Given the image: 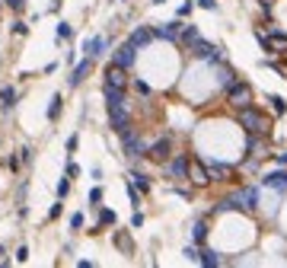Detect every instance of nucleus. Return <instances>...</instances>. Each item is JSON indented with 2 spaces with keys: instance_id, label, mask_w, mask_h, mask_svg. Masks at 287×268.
I'll list each match as a JSON object with an SVG mask.
<instances>
[{
  "instance_id": "09e8293b",
  "label": "nucleus",
  "mask_w": 287,
  "mask_h": 268,
  "mask_svg": "<svg viewBox=\"0 0 287 268\" xmlns=\"http://www.w3.org/2000/svg\"><path fill=\"white\" fill-rule=\"evenodd\" d=\"M55 71H58V61H51V64L42 67V74H55Z\"/></svg>"
},
{
  "instance_id": "dca6fc26",
  "label": "nucleus",
  "mask_w": 287,
  "mask_h": 268,
  "mask_svg": "<svg viewBox=\"0 0 287 268\" xmlns=\"http://www.w3.org/2000/svg\"><path fill=\"white\" fill-rule=\"evenodd\" d=\"M112 246H115L121 255H134V239H131V230H112Z\"/></svg>"
},
{
  "instance_id": "3c124183",
  "label": "nucleus",
  "mask_w": 287,
  "mask_h": 268,
  "mask_svg": "<svg viewBox=\"0 0 287 268\" xmlns=\"http://www.w3.org/2000/svg\"><path fill=\"white\" fill-rule=\"evenodd\" d=\"M61 4H64V0H61Z\"/></svg>"
},
{
  "instance_id": "4be33fe9",
  "label": "nucleus",
  "mask_w": 287,
  "mask_h": 268,
  "mask_svg": "<svg viewBox=\"0 0 287 268\" xmlns=\"http://www.w3.org/2000/svg\"><path fill=\"white\" fill-rule=\"evenodd\" d=\"M128 182H131V185H134V188H137V192H141V195H147V192H150V188H153L150 176H144L141 169H131V172H128Z\"/></svg>"
},
{
  "instance_id": "39448f33",
  "label": "nucleus",
  "mask_w": 287,
  "mask_h": 268,
  "mask_svg": "<svg viewBox=\"0 0 287 268\" xmlns=\"http://www.w3.org/2000/svg\"><path fill=\"white\" fill-rule=\"evenodd\" d=\"M223 96H227V106L236 112V109H246L252 106V86L246 80H236V83H230L227 90H223Z\"/></svg>"
},
{
  "instance_id": "aec40b11",
  "label": "nucleus",
  "mask_w": 287,
  "mask_h": 268,
  "mask_svg": "<svg viewBox=\"0 0 287 268\" xmlns=\"http://www.w3.org/2000/svg\"><path fill=\"white\" fill-rule=\"evenodd\" d=\"M109 227H118V214L115 211H112V207H106V204H102L99 207V217H96V230H109Z\"/></svg>"
},
{
  "instance_id": "c756f323",
  "label": "nucleus",
  "mask_w": 287,
  "mask_h": 268,
  "mask_svg": "<svg viewBox=\"0 0 287 268\" xmlns=\"http://www.w3.org/2000/svg\"><path fill=\"white\" fill-rule=\"evenodd\" d=\"M268 106H271V112H274L277 118L287 115V102H284V96H277V93H271V96H268Z\"/></svg>"
},
{
  "instance_id": "2f4dec72",
  "label": "nucleus",
  "mask_w": 287,
  "mask_h": 268,
  "mask_svg": "<svg viewBox=\"0 0 287 268\" xmlns=\"http://www.w3.org/2000/svg\"><path fill=\"white\" fill-rule=\"evenodd\" d=\"M20 160H23V169H26V166H32V163H36V147H32V144L20 147Z\"/></svg>"
},
{
  "instance_id": "c03bdc74",
  "label": "nucleus",
  "mask_w": 287,
  "mask_h": 268,
  "mask_svg": "<svg viewBox=\"0 0 287 268\" xmlns=\"http://www.w3.org/2000/svg\"><path fill=\"white\" fill-rule=\"evenodd\" d=\"M185 258L188 262H198V246H185Z\"/></svg>"
},
{
  "instance_id": "58836bf2",
  "label": "nucleus",
  "mask_w": 287,
  "mask_h": 268,
  "mask_svg": "<svg viewBox=\"0 0 287 268\" xmlns=\"http://www.w3.org/2000/svg\"><path fill=\"white\" fill-rule=\"evenodd\" d=\"M7 169H10V172H23V160H20V153H10V157H7Z\"/></svg>"
},
{
  "instance_id": "7c9ffc66",
  "label": "nucleus",
  "mask_w": 287,
  "mask_h": 268,
  "mask_svg": "<svg viewBox=\"0 0 287 268\" xmlns=\"http://www.w3.org/2000/svg\"><path fill=\"white\" fill-rule=\"evenodd\" d=\"M10 32H13L16 39H26V36H29V23H26V20H20V16H16V20L10 23Z\"/></svg>"
},
{
  "instance_id": "ddd939ff",
  "label": "nucleus",
  "mask_w": 287,
  "mask_h": 268,
  "mask_svg": "<svg viewBox=\"0 0 287 268\" xmlns=\"http://www.w3.org/2000/svg\"><path fill=\"white\" fill-rule=\"evenodd\" d=\"M106 48H109V39L106 36H90V39H83V55L86 58H93V61H99L102 55H106Z\"/></svg>"
},
{
  "instance_id": "393cba45",
  "label": "nucleus",
  "mask_w": 287,
  "mask_h": 268,
  "mask_svg": "<svg viewBox=\"0 0 287 268\" xmlns=\"http://www.w3.org/2000/svg\"><path fill=\"white\" fill-rule=\"evenodd\" d=\"M128 86L134 90V96H141V99H150L153 96V90H150V83L141 80V77H134V80H128Z\"/></svg>"
},
{
  "instance_id": "f704fd0d",
  "label": "nucleus",
  "mask_w": 287,
  "mask_h": 268,
  "mask_svg": "<svg viewBox=\"0 0 287 268\" xmlns=\"http://www.w3.org/2000/svg\"><path fill=\"white\" fill-rule=\"evenodd\" d=\"M77 147H80V134H71V137H67V144H64V150H67V157H74V153H77Z\"/></svg>"
},
{
  "instance_id": "49530a36",
  "label": "nucleus",
  "mask_w": 287,
  "mask_h": 268,
  "mask_svg": "<svg viewBox=\"0 0 287 268\" xmlns=\"http://www.w3.org/2000/svg\"><path fill=\"white\" fill-rule=\"evenodd\" d=\"M198 7L201 10H217V0H198Z\"/></svg>"
},
{
  "instance_id": "bb28decb",
  "label": "nucleus",
  "mask_w": 287,
  "mask_h": 268,
  "mask_svg": "<svg viewBox=\"0 0 287 268\" xmlns=\"http://www.w3.org/2000/svg\"><path fill=\"white\" fill-rule=\"evenodd\" d=\"M67 230H71V233H83L86 230V214L83 211H74L71 217H67Z\"/></svg>"
},
{
  "instance_id": "a211bd4d",
  "label": "nucleus",
  "mask_w": 287,
  "mask_h": 268,
  "mask_svg": "<svg viewBox=\"0 0 287 268\" xmlns=\"http://www.w3.org/2000/svg\"><path fill=\"white\" fill-rule=\"evenodd\" d=\"M179 32H182V20H172L160 29H153V39H163V42H179Z\"/></svg>"
},
{
  "instance_id": "412c9836",
  "label": "nucleus",
  "mask_w": 287,
  "mask_h": 268,
  "mask_svg": "<svg viewBox=\"0 0 287 268\" xmlns=\"http://www.w3.org/2000/svg\"><path fill=\"white\" fill-rule=\"evenodd\" d=\"M128 42H131L134 48H144V45H150V42H153V29H150V26H137V29L131 32V36H128Z\"/></svg>"
},
{
  "instance_id": "6ab92c4d",
  "label": "nucleus",
  "mask_w": 287,
  "mask_h": 268,
  "mask_svg": "<svg viewBox=\"0 0 287 268\" xmlns=\"http://www.w3.org/2000/svg\"><path fill=\"white\" fill-rule=\"evenodd\" d=\"M214 67H217V86H220V93L227 90L230 83H236V80H239L236 71H233V67H230L227 61H220V64H214Z\"/></svg>"
},
{
  "instance_id": "79ce46f5",
  "label": "nucleus",
  "mask_w": 287,
  "mask_h": 268,
  "mask_svg": "<svg viewBox=\"0 0 287 268\" xmlns=\"http://www.w3.org/2000/svg\"><path fill=\"white\" fill-rule=\"evenodd\" d=\"M191 10H195V4H191V0H185V4L179 7V20H185V16H188Z\"/></svg>"
},
{
  "instance_id": "f03ea898",
  "label": "nucleus",
  "mask_w": 287,
  "mask_h": 268,
  "mask_svg": "<svg viewBox=\"0 0 287 268\" xmlns=\"http://www.w3.org/2000/svg\"><path fill=\"white\" fill-rule=\"evenodd\" d=\"M118 144H121V153H125L128 160H141V157H147V137H144V131L137 128L134 122L128 125V128H121L118 131Z\"/></svg>"
},
{
  "instance_id": "473e14b6",
  "label": "nucleus",
  "mask_w": 287,
  "mask_h": 268,
  "mask_svg": "<svg viewBox=\"0 0 287 268\" xmlns=\"http://www.w3.org/2000/svg\"><path fill=\"white\" fill-rule=\"evenodd\" d=\"M71 188H74V179L61 176V179H58V188H55V192H58V198H67V195H71Z\"/></svg>"
},
{
  "instance_id": "37998d69",
  "label": "nucleus",
  "mask_w": 287,
  "mask_h": 268,
  "mask_svg": "<svg viewBox=\"0 0 287 268\" xmlns=\"http://www.w3.org/2000/svg\"><path fill=\"white\" fill-rule=\"evenodd\" d=\"M29 258V246H16V262H26Z\"/></svg>"
},
{
  "instance_id": "a18cd8bd",
  "label": "nucleus",
  "mask_w": 287,
  "mask_h": 268,
  "mask_svg": "<svg viewBox=\"0 0 287 268\" xmlns=\"http://www.w3.org/2000/svg\"><path fill=\"white\" fill-rule=\"evenodd\" d=\"M64 61H67V67H74V64H77V51L67 48V51H64Z\"/></svg>"
},
{
  "instance_id": "c9c22d12",
  "label": "nucleus",
  "mask_w": 287,
  "mask_h": 268,
  "mask_svg": "<svg viewBox=\"0 0 287 268\" xmlns=\"http://www.w3.org/2000/svg\"><path fill=\"white\" fill-rule=\"evenodd\" d=\"M26 198H29V179H20V188H16V201L26 204Z\"/></svg>"
},
{
  "instance_id": "20e7f679",
  "label": "nucleus",
  "mask_w": 287,
  "mask_h": 268,
  "mask_svg": "<svg viewBox=\"0 0 287 268\" xmlns=\"http://www.w3.org/2000/svg\"><path fill=\"white\" fill-rule=\"evenodd\" d=\"M188 55L191 58H198V61H204V64H220V61H227V55H223V45H214V42H207V39H201V36H198V39H191L188 42Z\"/></svg>"
},
{
  "instance_id": "f257e3e1",
  "label": "nucleus",
  "mask_w": 287,
  "mask_h": 268,
  "mask_svg": "<svg viewBox=\"0 0 287 268\" xmlns=\"http://www.w3.org/2000/svg\"><path fill=\"white\" fill-rule=\"evenodd\" d=\"M102 96H106L109 128L118 134L121 128L131 125V102H128V93H125V90H118V86H106V83H102Z\"/></svg>"
},
{
  "instance_id": "5701e85b",
  "label": "nucleus",
  "mask_w": 287,
  "mask_h": 268,
  "mask_svg": "<svg viewBox=\"0 0 287 268\" xmlns=\"http://www.w3.org/2000/svg\"><path fill=\"white\" fill-rule=\"evenodd\" d=\"M198 262H201L204 268H220V265H223V258H220V252H214V249L198 246Z\"/></svg>"
},
{
  "instance_id": "7ed1b4c3",
  "label": "nucleus",
  "mask_w": 287,
  "mask_h": 268,
  "mask_svg": "<svg viewBox=\"0 0 287 268\" xmlns=\"http://www.w3.org/2000/svg\"><path fill=\"white\" fill-rule=\"evenodd\" d=\"M236 122L246 134H271V118L265 112H258L255 106H246V109H236Z\"/></svg>"
},
{
  "instance_id": "423d86ee",
  "label": "nucleus",
  "mask_w": 287,
  "mask_h": 268,
  "mask_svg": "<svg viewBox=\"0 0 287 268\" xmlns=\"http://www.w3.org/2000/svg\"><path fill=\"white\" fill-rule=\"evenodd\" d=\"M255 42L262 45V51H268V55H287V36L284 32H262V29H255Z\"/></svg>"
},
{
  "instance_id": "4468645a",
  "label": "nucleus",
  "mask_w": 287,
  "mask_h": 268,
  "mask_svg": "<svg viewBox=\"0 0 287 268\" xmlns=\"http://www.w3.org/2000/svg\"><path fill=\"white\" fill-rule=\"evenodd\" d=\"M246 153L252 160H265L268 157V137L265 134H246Z\"/></svg>"
},
{
  "instance_id": "c85d7f7f",
  "label": "nucleus",
  "mask_w": 287,
  "mask_h": 268,
  "mask_svg": "<svg viewBox=\"0 0 287 268\" xmlns=\"http://www.w3.org/2000/svg\"><path fill=\"white\" fill-rule=\"evenodd\" d=\"M191 239H195V246L207 243V220H195V227H191Z\"/></svg>"
},
{
  "instance_id": "4c0bfd02",
  "label": "nucleus",
  "mask_w": 287,
  "mask_h": 268,
  "mask_svg": "<svg viewBox=\"0 0 287 268\" xmlns=\"http://www.w3.org/2000/svg\"><path fill=\"white\" fill-rule=\"evenodd\" d=\"M64 176H67V179H77V176H80V166L74 163V157H67V163H64Z\"/></svg>"
},
{
  "instance_id": "9b49d317",
  "label": "nucleus",
  "mask_w": 287,
  "mask_h": 268,
  "mask_svg": "<svg viewBox=\"0 0 287 268\" xmlns=\"http://www.w3.org/2000/svg\"><path fill=\"white\" fill-rule=\"evenodd\" d=\"M185 182H191L195 188H207L211 185V176H207V166L198 157H191V163H188V179Z\"/></svg>"
},
{
  "instance_id": "b1692460",
  "label": "nucleus",
  "mask_w": 287,
  "mask_h": 268,
  "mask_svg": "<svg viewBox=\"0 0 287 268\" xmlns=\"http://www.w3.org/2000/svg\"><path fill=\"white\" fill-rule=\"evenodd\" d=\"M61 112H64V93H55V96H51V102H48V112H45L51 125L61 118Z\"/></svg>"
},
{
  "instance_id": "de8ad7c7",
  "label": "nucleus",
  "mask_w": 287,
  "mask_h": 268,
  "mask_svg": "<svg viewBox=\"0 0 287 268\" xmlns=\"http://www.w3.org/2000/svg\"><path fill=\"white\" fill-rule=\"evenodd\" d=\"M90 179H93V182H99V179H102V166H93L90 169Z\"/></svg>"
},
{
  "instance_id": "6e6552de",
  "label": "nucleus",
  "mask_w": 287,
  "mask_h": 268,
  "mask_svg": "<svg viewBox=\"0 0 287 268\" xmlns=\"http://www.w3.org/2000/svg\"><path fill=\"white\" fill-rule=\"evenodd\" d=\"M172 153H176V147H172V131H163L150 147H147V160H153V163H166Z\"/></svg>"
},
{
  "instance_id": "f8f14e48",
  "label": "nucleus",
  "mask_w": 287,
  "mask_h": 268,
  "mask_svg": "<svg viewBox=\"0 0 287 268\" xmlns=\"http://www.w3.org/2000/svg\"><path fill=\"white\" fill-rule=\"evenodd\" d=\"M128 80H131V77H128V71H121L118 64H106V74H102V83L106 86H118V90H128Z\"/></svg>"
},
{
  "instance_id": "a19ab883",
  "label": "nucleus",
  "mask_w": 287,
  "mask_h": 268,
  "mask_svg": "<svg viewBox=\"0 0 287 268\" xmlns=\"http://www.w3.org/2000/svg\"><path fill=\"white\" fill-rule=\"evenodd\" d=\"M131 227H144V214H141V207H134V214H131Z\"/></svg>"
},
{
  "instance_id": "e433bc0d",
  "label": "nucleus",
  "mask_w": 287,
  "mask_h": 268,
  "mask_svg": "<svg viewBox=\"0 0 287 268\" xmlns=\"http://www.w3.org/2000/svg\"><path fill=\"white\" fill-rule=\"evenodd\" d=\"M61 214H64V198H58V201L51 204V211H48V220H61Z\"/></svg>"
},
{
  "instance_id": "ea45409f",
  "label": "nucleus",
  "mask_w": 287,
  "mask_h": 268,
  "mask_svg": "<svg viewBox=\"0 0 287 268\" xmlns=\"http://www.w3.org/2000/svg\"><path fill=\"white\" fill-rule=\"evenodd\" d=\"M125 188H128V198H131V204H134V207H141V192H137L131 182H125Z\"/></svg>"
},
{
  "instance_id": "72a5a7b5",
  "label": "nucleus",
  "mask_w": 287,
  "mask_h": 268,
  "mask_svg": "<svg viewBox=\"0 0 287 268\" xmlns=\"http://www.w3.org/2000/svg\"><path fill=\"white\" fill-rule=\"evenodd\" d=\"M4 4H7V10H10V13H16V16H20V13H26L29 0H4Z\"/></svg>"
},
{
  "instance_id": "a878e982",
  "label": "nucleus",
  "mask_w": 287,
  "mask_h": 268,
  "mask_svg": "<svg viewBox=\"0 0 287 268\" xmlns=\"http://www.w3.org/2000/svg\"><path fill=\"white\" fill-rule=\"evenodd\" d=\"M102 201H106V192H102V185H99V182H96V185L90 188V195H86V204H90L93 211H99Z\"/></svg>"
},
{
  "instance_id": "cd10ccee",
  "label": "nucleus",
  "mask_w": 287,
  "mask_h": 268,
  "mask_svg": "<svg viewBox=\"0 0 287 268\" xmlns=\"http://www.w3.org/2000/svg\"><path fill=\"white\" fill-rule=\"evenodd\" d=\"M71 39H74V26L67 23V20H61V23H58V29H55V42L61 45V42H71Z\"/></svg>"
},
{
  "instance_id": "1a4fd4ad",
  "label": "nucleus",
  "mask_w": 287,
  "mask_h": 268,
  "mask_svg": "<svg viewBox=\"0 0 287 268\" xmlns=\"http://www.w3.org/2000/svg\"><path fill=\"white\" fill-rule=\"evenodd\" d=\"M93 64H96L93 58H86V55H83L80 61H77V64L71 67V74H67V90H77V86H80V83L86 80V77L93 74Z\"/></svg>"
},
{
  "instance_id": "2eb2a0df",
  "label": "nucleus",
  "mask_w": 287,
  "mask_h": 268,
  "mask_svg": "<svg viewBox=\"0 0 287 268\" xmlns=\"http://www.w3.org/2000/svg\"><path fill=\"white\" fill-rule=\"evenodd\" d=\"M262 185L271 188V192H287V166H277L271 172H265L262 176Z\"/></svg>"
},
{
  "instance_id": "9d476101",
  "label": "nucleus",
  "mask_w": 287,
  "mask_h": 268,
  "mask_svg": "<svg viewBox=\"0 0 287 268\" xmlns=\"http://www.w3.org/2000/svg\"><path fill=\"white\" fill-rule=\"evenodd\" d=\"M112 64H118L121 71H131V67L137 64V48L131 45V42H121V45L112 51Z\"/></svg>"
},
{
  "instance_id": "0eeeda50",
  "label": "nucleus",
  "mask_w": 287,
  "mask_h": 268,
  "mask_svg": "<svg viewBox=\"0 0 287 268\" xmlns=\"http://www.w3.org/2000/svg\"><path fill=\"white\" fill-rule=\"evenodd\" d=\"M188 163H191L188 153H172V157L163 163V172H166L169 182H185L188 179Z\"/></svg>"
},
{
  "instance_id": "8fccbe9b",
  "label": "nucleus",
  "mask_w": 287,
  "mask_h": 268,
  "mask_svg": "<svg viewBox=\"0 0 287 268\" xmlns=\"http://www.w3.org/2000/svg\"><path fill=\"white\" fill-rule=\"evenodd\" d=\"M274 160H277V166H287V150H281V153H277Z\"/></svg>"
},
{
  "instance_id": "f3484780",
  "label": "nucleus",
  "mask_w": 287,
  "mask_h": 268,
  "mask_svg": "<svg viewBox=\"0 0 287 268\" xmlns=\"http://www.w3.org/2000/svg\"><path fill=\"white\" fill-rule=\"evenodd\" d=\"M20 99H23V93L16 86H0V112H13Z\"/></svg>"
}]
</instances>
